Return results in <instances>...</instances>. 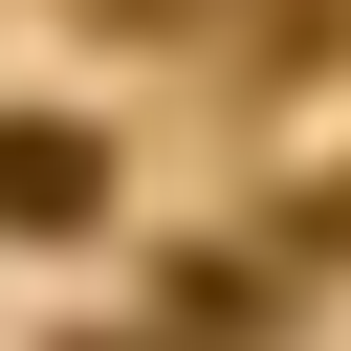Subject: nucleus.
<instances>
[{"instance_id": "obj_2", "label": "nucleus", "mask_w": 351, "mask_h": 351, "mask_svg": "<svg viewBox=\"0 0 351 351\" xmlns=\"http://www.w3.org/2000/svg\"><path fill=\"white\" fill-rule=\"evenodd\" d=\"M88 22H132V44H241L219 0H88Z\"/></svg>"}, {"instance_id": "obj_1", "label": "nucleus", "mask_w": 351, "mask_h": 351, "mask_svg": "<svg viewBox=\"0 0 351 351\" xmlns=\"http://www.w3.org/2000/svg\"><path fill=\"white\" fill-rule=\"evenodd\" d=\"M0 219H22V241H88V219H110V154H88L66 110H22V132H0Z\"/></svg>"}]
</instances>
